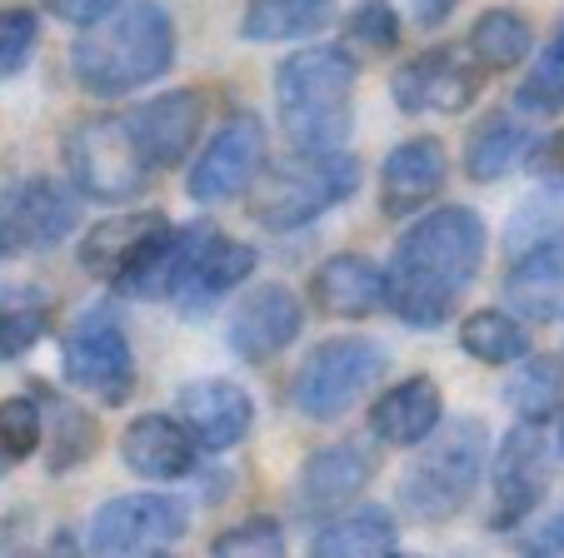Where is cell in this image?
Instances as JSON below:
<instances>
[{
    "instance_id": "6da1fadb",
    "label": "cell",
    "mask_w": 564,
    "mask_h": 558,
    "mask_svg": "<svg viewBox=\"0 0 564 558\" xmlns=\"http://www.w3.org/2000/svg\"><path fill=\"white\" fill-rule=\"evenodd\" d=\"M490 230L469 205H440L415 220L390 254L384 305L410 329H440L485 270Z\"/></svg>"
},
{
    "instance_id": "7a4b0ae2",
    "label": "cell",
    "mask_w": 564,
    "mask_h": 558,
    "mask_svg": "<svg viewBox=\"0 0 564 558\" xmlns=\"http://www.w3.org/2000/svg\"><path fill=\"white\" fill-rule=\"evenodd\" d=\"M175 65V21L155 0H120L70 45V70L90 96H130Z\"/></svg>"
},
{
    "instance_id": "3957f363",
    "label": "cell",
    "mask_w": 564,
    "mask_h": 558,
    "mask_svg": "<svg viewBox=\"0 0 564 558\" xmlns=\"http://www.w3.org/2000/svg\"><path fill=\"white\" fill-rule=\"evenodd\" d=\"M275 110L300 155L340 150L355 125V55L340 45H305L275 70Z\"/></svg>"
},
{
    "instance_id": "277c9868",
    "label": "cell",
    "mask_w": 564,
    "mask_h": 558,
    "mask_svg": "<svg viewBox=\"0 0 564 558\" xmlns=\"http://www.w3.org/2000/svg\"><path fill=\"white\" fill-rule=\"evenodd\" d=\"M485 424L479 419H449L435 429L420 453L410 459L400 479V508L415 524H449L459 508L475 499L479 474H485Z\"/></svg>"
},
{
    "instance_id": "5b68a950",
    "label": "cell",
    "mask_w": 564,
    "mask_h": 558,
    "mask_svg": "<svg viewBox=\"0 0 564 558\" xmlns=\"http://www.w3.org/2000/svg\"><path fill=\"white\" fill-rule=\"evenodd\" d=\"M360 190V160L345 150H325V155H290L270 165L250 185V215L265 230H305L319 215H330Z\"/></svg>"
},
{
    "instance_id": "8992f818",
    "label": "cell",
    "mask_w": 564,
    "mask_h": 558,
    "mask_svg": "<svg viewBox=\"0 0 564 558\" xmlns=\"http://www.w3.org/2000/svg\"><path fill=\"white\" fill-rule=\"evenodd\" d=\"M61 155L75 179V195L100 200V205L135 200L150 179L145 155H140L135 135H130V120H120V116L80 120V125L65 135Z\"/></svg>"
},
{
    "instance_id": "52a82bcc",
    "label": "cell",
    "mask_w": 564,
    "mask_h": 558,
    "mask_svg": "<svg viewBox=\"0 0 564 558\" xmlns=\"http://www.w3.org/2000/svg\"><path fill=\"white\" fill-rule=\"evenodd\" d=\"M61 374L96 404H126L135 394V354L116 309H86L61 339Z\"/></svg>"
},
{
    "instance_id": "ba28073f",
    "label": "cell",
    "mask_w": 564,
    "mask_h": 558,
    "mask_svg": "<svg viewBox=\"0 0 564 558\" xmlns=\"http://www.w3.org/2000/svg\"><path fill=\"white\" fill-rule=\"evenodd\" d=\"M384 374V349L375 339H325L319 349H310V359L295 374V409L305 419L325 424L340 419L360 404V394Z\"/></svg>"
},
{
    "instance_id": "9c48e42d",
    "label": "cell",
    "mask_w": 564,
    "mask_h": 558,
    "mask_svg": "<svg viewBox=\"0 0 564 558\" xmlns=\"http://www.w3.org/2000/svg\"><path fill=\"white\" fill-rule=\"evenodd\" d=\"M191 528V508L175 494H120L90 518V558H155L181 544Z\"/></svg>"
},
{
    "instance_id": "30bf717a",
    "label": "cell",
    "mask_w": 564,
    "mask_h": 558,
    "mask_svg": "<svg viewBox=\"0 0 564 558\" xmlns=\"http://www.w3.org/2000/svg\"><path fill=\"white\" fill-rule=\"evenodd\" d=\"M75 225H80V195L65 190L61 179H15L11 190H0V260L55 250L75 234Z\"/></svg>"
},
{
    "instance_id": "8fae6325",
    "label": "cell",
    "mask_w": 564,
    "mask_h": 558,
    "mask_svg": "<svg viewBox=\"0 0 564 558\" xmlns=\"http://www.w3.org/2000/svg\"><path fill=\"white\" fill-rule=\"evenodd\" d=\"M485 90V70L465 45H430L410 55L390 80V96L405 116H459Z\"/></svg>"
},
{
    "instance_id": "7c38bea8",
    "label": "cell",
    "mask_w": 564,
    "mask_h": 558,
    "mask_svg": "<svg viewBox=\"0 0 564 558\" xmlns=\"http://www.w3.org/2000/svg\"><path fill=\"white\" fill-rule=\"evenodd\" d=\"M544 489H550V444H544L540 424H514L505 444L495 449L490 463V504H485V524L495 534L520 528L524 518L540 508Z\"/></svg>"
},
{
    "instance_id": "4fadbf2b",
    "label": "cell",
    "mask_w": 564,
    "mask_h": 558,
    "mask_svg": "<svg viewBox=\"0 0 564 558\" xmlns=\"http://www.w3.org/2000/svg\"><path fill=\"white\" fill-rule=\"evenodd\" d=\"M265 169V125L256 116H235L230 125H220V135L200 150V160L191 165V190L195 205H225L235 195H246L256 185V175Z\"/></svg>"
},
{
    "instance_id": "5bb4252c",
    "label": "cell",
    "mask_w": 564,
    "mask_h": 558,
    "mask_svg": "<svg viewBox=\"0 0 564 558\" xmlns=\"http://www.w3.org/2000/svg\"><path fill=\"white\" fill-rule=\"evenodd\" d=\"M305 329V305L290 285H256L230 315V349L246 364H270L280 359Z\"/></svg>"
},
{
    "instance_id": "9a60e30c",
    "label": "cell",
    "mask_w": 564,
    "mask_h": 558,
    "mask_svg": "<svg viewBox=\"0 0 564 558\" xmlns=\"http://www.w3.org/2000/svg\"><path fill=\"white\" fill-rule=\"evenodd\" d=\"M205 96L200 90H165V96L145 100V106L130 116V135H135L140 155L150 169H171L185 165L205 130Z\"/></svg>"
},
{
    "instance_id": "2e32d148",
    "label": "cell",
    "mask_w": 564,
    "mask_h": 558,
    "mask_svg": "<svg viewBox=\"0 0 564 558\" xmlns=\"http://www.w3.org/2000/svg\"><path fill=\"white\" fill-rule=\"evenodd\" d=\"M445 175H449V155L435 135H415L405 145H394L380 165V210L390 220L425 210V205L440 200Z\"/></svg>"
},
{
    "instance_id": "e0dca14e",
    "label": "cell",
    "mask_w": 564,
    "mask_h": 558,
    "mask_svg": "<svg viewBox=\"0 0 564 558\" xmlns=\"http://www.w3.org/2000/svg\"><path fill=\"white\" fill-rule=\"evenodd\" d=\"M181 424L205 453H225L250 434L256 400L235 380H195L181 390Z\"/></svg>"
},
{
    "instance_id": "ac0fdd59",
    "label": "cell",
    "mask_w": 564,
    "mask_h": 558,
    "mask_svg": "<svg viewBox=\"0 0 564 558\" xmlns=\"http://www.w3.org/2000/svg\"><path fill=\"white\" fill-rule=\"evenodd\" d=\"M120 459L130 474L150 479V484H175V479L195 474L200 463V444L191 439L181 419L171 414H140L135 424H126L120 434Z\"/></svg>"
},
{
    "instance_id": "d6986e66",
    "label": "cell",
    "mask_w": 564,
    "mask_h": 558,
    "mask_svg": "<svg viewBox=\"0 0 564 558\" xmlns=\"http://www.w3.org/2000/svg\"><path fill=\"white\" fill-rule=\"evenodd\" d=\"M171 230V220L160 210H126L110 215V220L90 225L86 240H80V270L106 280V285H120L130 270L140 264V254Z\"/></svg>"
},
{
    "instance_id": "ffe728a7",
    "label": "cell",
    "mask_w": 564,
    "mask_h": 558,
    "mask_svg": "<svg viewBox=\"0 0 564 558\" xmlns=\"http://www.w3.org/2000/svg\"><path fill=\"white\" fill-rule=\"evenodd\" d=\"M256 264H260V254L250 250V244H240V240H230V234L215 230L210 240L200 244V254H195L191 274H185V285L175 289L171 305L181 309L185 319L210 315V309L220 305L230 289H240L250 274H256Z\"/></svg>"
},
{
    "instance_id": "44dd1931",
    "label": "cell",
    "mask_w": 564,
    "mask_h": 558,
    "mask_svg": "<svg viewBox=\"0 0 564 558\" xmlns=\"http://www.w3.org/2000/svg\"><path fill=\"white\" fill-rule=\"evenodd\" d=\"M505 299H510L514 319H534V325L564 319V230L514 254L510 274H505Z\"/></svg>"
},
{
    "instance_id": "7402d4cb",
    "label": "cell",
    "mask_w": 564,
    "mask_h": 558,
    "mask_svg": "<svg viewBox=\"0 0 564 558\" xmlns=\"http://www.w3.org/2000/svg\"><path fill=\"white\" fill-rule=\"evenodd\" d=\"M210 234H215V225H205V220L171 225V230L140 254V264L120 280L116 289L126 299H145V305H155V299H175V289L185 285V274H191L195 254H200V244L210 240Z\"/></svg>"
},
{
    "instance_id": "603a6c76",
    "label": "cell",
    "mask_w": 564,
    "mask_h": 558,
    "mask_svg": "<svg viewBox=\"0 0 564 558\" xmlns=\"http://www.w3.org/2000/svg\"><path fill=\"white\" fill-rule=\"evenodd\" d=\"M445 419V400H440V384L430 374H410L394 390H384L370 409V429L380 444L394 449H420L430 434Z\"/></svg>"
},
{
    "instance_id": "cb8c5ba5",
    "label": "cell",
    "mask_w": 564,
    "mask_h": 558,
    "mask_svg": "<svg viewBox=\"0 0 564 558\" xmlns=\"http://www.w3.org/2000/svg\"><path fill=\"white\" fill-rule=\"evenodd\" d=\"M375 479V459L360 449V444H330L305 459L300 469V508L305 514H335L350 499L365 494V484Z\"/></svg>"
},
{
    "instance_id": "d4e9b609",
    "label": "cell",
    "mask_w": 564,
    "mask_h": 558,
    "mask_svg": "<svg viewBox=\"0 0 564 558\" xmlns=\"http://www.w3.org/2000/svg\"><path fill=\"white\" fill-rule=\"evenodd\" d=\"M310 299L330 319H365L384 309V270L365 254H330L310 280Z\"/></svg>"
},
{
    "instance_id": "484cf974",
    "label": "cell",
    "mask_w": 564,
    "mask_h": 558,
    "mask_svg": "<svg viewBox=\"0 0 564 558\" xmlns=\"http://www.w3.org/2000/svg\"><path fill=\"white\" fill-rule=\"evenodd\" d=\"M335 0H246L240 35L250 45H280V41H310L330 25Z\"/></svg>"
},
{
    "instance_id": "4316f807",
    "label": "cell",
    "mask_w": 564,
    "mask_h": 558,
    "mask_svg": "<svg viewBox=\"0 0 564 558\" xmlns=\"http://www.w3.org/2000/svg\"><path fill=\"white\" fill-rule=\"evenodd\" d=\"M530 150H534L530 125H520V120H510V116H490L485 125L469 130V140H465V175L475 179V185H495V179H505L514 165H524Z\"/></svg>"
},
{
    "instance_id": "83f0119b",
    "label": "cell",
    "mask_w": 564,
    "mask_h": 558,
    "mask_svg": "<svg viewBox=\"0 0 564 558\" xmlns=\"http://www.w3.org/2000/svg\"><path fill=\"white\" fill-rule=\"evenodd\" d=\"M394 548V518L390 508H350V514L330 518V524L315 534L310 558H380Z\"/></svg>"
},
{
    "instance_id": "f1b7e54d",
    "label": "cell",
    "mask_w": 564,
    "mask_h": 558,
    "mask_svg": "<svg viewBox=\"0 0 564 558\" xmlns=\"http://www.w3.org/2000/svg\"><path fill=\"white\" fill-rule=\"evenodd\" d=\"M459 349L479 364H520L530 359V329L510 309H475L459 325Z\"/></svg>"
},
{
    "instance_id": "f546056e",
    "label": "cell",
    "mask_w": 564,
    "mask_h": 558,
    "mask_svg": "<svg viewBox=\"0 0 564 558\" xmlns=\"http://www.w3.org/2000/svg\"><path fill=\"white\" fill-rule=\"evenodd\" d=\"M465 51L479 61V70H514V65L534 51V31H530V21L514 11H485L469 25Z\"/></svg>"
},
{
    "instance_id": "4dcf8cb0",
    "label": "cell",
    "mask_w": 564,
    "mask_h": 558,
    "mask_svg": "<svg viewBox=\"0 0 564 558\" xmlns=\"http://www.w3.org/2000/svg\"><path fill=\"white\" fill-rule=\"evenodd\" d=\"M51 325V305H45L41 289L31 285H11L0 289V364L35 344Z\"/></svg>"
},
{
    "instance_id": "1f68e13d",
    "label": "cell",
    "mask_w": 564,
    "mask_h": 558,
    "mask_svg": "<svg viewBox=\"0 0 564 558\" xmlns=\"http://www.w3.org/2000/svg\"><path fill=\"white\" fill-rule=\"evenodd\" d=\"M41 434H45V409L25 394L15 400H0V474H11L41 449Z\"/></svg>"
},
{
    "instance_id": "d6a6232c",
    "label": "cell",
    "mask_w": 564,
    "mask_h": 558,
    "mask_svg": "<svg viewBox=\"0 0 564 558\" xmlns=\"http://www.w3.org/2000/svg\"><path fill=\"white\" fill-rule=\"evenodd\" d=\"M55 409V434L45 439V463H51V474H65L75 463H86L96 453V419L86 409H75V404H51Z\"/></svg>"
},
{
    "instance_id": "836d02e7",
    "label": "cell",
    "mask_w": 564,
    "mask_h": 558,
    "mask_svg": "<svg viewBox=\"0 0 564 558\" xmlns=\"http://www.w3.org/2000/svg\"><path fill=\"white\" fill-rule=\"evenodd\" d=\"M510 404L524 414V424H544L564 404V374H560V364H550V359H534V364H524L520 374H514V384H510Z\"/></svg>"
},
{
    "instance_id": "e575fe53",
    "label": "cell",
    "mask_w": 564,
    "mask_h": 558,
    "mask_svg": "<svg viewBox=\"0 0 564 558\" xmlns=\"http://www.w3.org/2000/svg\"><path fill=\"white\" fill-rule=\"evenodd\" d=\"M520 106L530 116H560L564 110V21L554 31V41L544 45V55L534 61V70L520 85Z\"/></svg>"
},
{
    "instance_id": "d590c367",
    "label": "cell",
    "mask_w": 564,
    "mask_h": 558,
    "mask_svg": "<svg viewBox=\"0 0 564 558\" xmlns=\"http://www.w3.org/2000/svg\"><path fill=\"white\" fill-rule=\"evenodd\" d=\"M345 45L360 55H390L400 45V11L390 0H360L345 21Z\"/></svg>"
},
{
    "instance_id": "8d00e7d4",
    "label": "cell",
    "mask_w": 564,
    "mask_h": 558,
    "mask_svg": "<svg viewBox=\"0 0 564 558\" xmlns=\"http://www.w3.org/2000/svg\"><path fill=\"white\" fill-rule=\"evenodd\" d=\"M285 554L290 544L275 518H246V524L225 528L210 544V558H285Z\"/></svg>"
},
{
    "instance_id": "74e56055",
    "label": "cell",
    "mask_w": 564,
    "mask_h": 558,
    "mask_svg": "<svg viewBox=\"0 0 564 558\" xmlns=\"http://www.w3.org/2000/svg\"><path fill=\"white\" fill-rule=\"evenodd\" d=\"M35 45H41V15L31 6H6L0 11V80L21 75L31 65Z\"/></svg>"
},
{
    "instance_id": "f35d334b",
    "label": "cell",
    "mask_w": 564,
    "mask_h": 558,
    "mask_svg": "<svg viewBox=\"0 0 564 558\" xmlns=\"http://www.w3.org/2000/svg\"><path fill=\"white\" fill-rule=\"evenodd\" d=\"M45 11L55 15V21H65V25H80V31H90L96 21H106L110 11H116L120 0H41Z\"/></svg>"
},
{
    "instance_id": "ab89813d",
    "label": "cell",
    "mask_w": 564,
    "mask_h": 558,
    "mask_svg": "<svg viewBox=\"0 0 564 558\" xmlns=\"http://www.w3.org/2000/svg\"><path fill=\"white\" fill-rule=\"evenodd\" d=\"M520 558H564V514L534 524L530 534L520 538Z\"/></svg>"
},
{
    "instance_id": "60d3db41",
    "label": "cell",
    "mask_w": 564,
    "mask_h": 558,
    "mask_svg": "<svg viewBox=\"0 0 564 558\" xmlns=\"http://www.w3.org/2000/svg\"><path fill=\"white\" fill-rule=\"evenodd\" d=\"M530 169H534V175H544V179H554V185H564V125L554 130V135L534 140Z\"/></svg>"
},
{
    "instance_id": "b9f144b4",
    "label": "cell",
    "mask_w": 564,
    "mask_h": 558,
    "mask_svg": "<svg viewBox=\"0 0 564 558\" xmlns=\"http://www.w3.org/2000/svg\"><path fill=\"white\" fill-rule=\"evenodd\" d=\"M410 6H415V21L420 25H440L459 6V0H410Z\"/></svg>"
},
{
    "instance_id": "7bdbcfd3",
    "label": "cell",
    "mask_w": 564,
    "mask_h": 558,
    "mask_svg": "<svg viewBox=\"0 0 564 558\" xmlns=\"http://www.w3.org/2000/svg\"><path fill=\"white\" fill-rule=\"evenodd\" d=\"M560 453H564V404H560Z\"/></svg>"
},
{
    "instance_id": "ee69618b",
    "label": "cell",
    "mask_w": 564,
    "mask_h": 558,
    "mask_svg": "<svg viewBox=\"0 0 564 558\" xmlns=\"http://www.w3.org/2000/svg\"><path fill=\"white\" fill-rule=\"evenodd\" d=\"M380 558H420V554H380Z\"/></svg>"
},
{
    "instance_id": "f6af8a7d",
    "label": "cell",
    "mask_w": 564,
    "mask_h": 558,
    "mask_svg": "<svg viewBox=\"0 0 564 558\" xmlns=\"http://www.w3.org/2000/svg\"><path fill=\"white\" fill-rule=\"evenodd\" d=\"M15 558H35V554H15ZM45 558H51V554H45Z\"/></svg>"
},
{
    "instance_id": "bcb514c9",
    "label": "cell",
    "mask_w": 564,
    "mask_h": 558,
    "mask_svg": "<svg viewBox=\"0 0 564 558\" xmlns=\"http://www.w3.org/2000/svg\"><path fill=\"white\" fill-rule=\"evenodd\" d=\"M155 558H165V554H155Z\"/></svg>"
}]
</instances>
